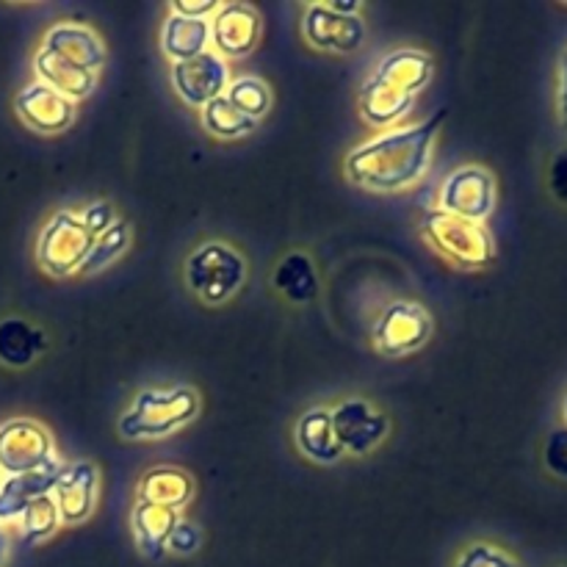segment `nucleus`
Segmentation results:
<instances>
[{
	"instance_id": "obj_7",
	"label": "nucleus",
	"mask_w": 567,
	"mask_h": 567,
	"mask_svg": "<svg viewBox=\"0 0 567 567\" xmlns=\"http://www.w3.org/2000/svg\"><path fill=\"white\" fill-rule=\"evenodd\" d=\"M50 460H53V441L37 421L17 419L0 426V468L6 474H31Z\"/></svg>"
},
{
	"instance_id": "obj_27",
	"label": "nucleus",
	"mask_w": 567,
	"mask_h": 567,
	"mask_svg": "<svg viewBox=\"0 0 567 567\" xmlns=\"http://www.w3.org/2000/svg\"><path fill=\"white\" fill-rule=\"evenodd\" d=\"M225 97L230 100L241 114H247L249 120L255 122H258L271 105L269 86H266L264 81H258V78H238V81H233L230 86H227Z\"/></svg>"
},
{
	"instance_id": "obj_2",
	"label": "nucleus",
	"mask_w": 567,
	"mask_h": 567,
	"mask_svg": "<svg viewBox=\"0 0 567 567\" xmlns=\"http://www.w3.org/2000/svg\"><path fill=\"white\" fill-rule=\"evenodd\" d=\"M421 233L443 258H449L460 269H482L496 258V241L485 225L460 219V216L446 214L441 208L424 216Z\"/></svg>"
},
{
	"instance_id": "obj_14",
	"label": "nucleus",
	"mask_w": 567,
	"mask_h": 567,
	"mask_svg": "<svg viewBox=\"0 0 567 567\" xmlns=\"http://www.w3.org/2000/svg\"><path fill=\"white\" fill-rule=\"evenodd\" d=\"M97 498V468L92 463L64 465L53 485V502L64 524H81L92 515Z\"/></svg>"
},
{
	"instance_id": "obj_24",
	"label": "nucleus",
	"mask_w": 567,
	"mask_h": 567,
	"mask_svg": "<svg viewBox=\"0 0 567 567\" xmlns=\"http://www.w3.org/2000/svg\"><path fill=\"white\" fill-rule=\"evenodd\" d=\"M275 286L286 293L291 302L308 305L319 293V277H316L313 264L308 255L291 252L282 258V264L275 271Z\"/></svg>"
},
{
	"instance_id": "obj_4",
	"label": "nucleus",
	"mask_w": 567,
	"mask_h": 567,
	"mask_svg": "<svg viewBox=\"0 0 567 567\" xmlns=\"http://www.w3.org/2000/svg\"><path fill=\"white\" fill-rule=\"evenodd\" d=\"M247 277V264L233 247L221 241H208L194 249L186 260V280L203 302L221 305L236 297Z\"/></svg>"
},
{
	"instance_id": "obj_36",
	"label": "nucleus",
	"mask_w": 567,
	"mask_h": 567,
	"mask_svg": "<svg viewBox=\"0 0 567 567\" xmlns=\"http://www.w3.org/2000/svg\"><path fill=\"white\" fill-rule=\"evenodd\" d=\"M327 6H330L332 11H338V14H347V17L358 14V9H360L358 0H338V3H327Z\"/></svg>"
},
{
	"instance_id": "obj_34",
	"label": "nucleus",
	"mask_w": 567,
	"mask_h": 567,
	"mask_svg": "<svg viewBox=\"0 0 567 567\" xmlns=\"http://www.w3.org/2000/svg\"><path fill=\"white\" fill-rule=\"evenodd\" d=\"M219 11V6L214 0H205V3H183V0H175L172 3V14L192 17V20H208V14Z\"/></svg>"
},
{
	"instance_id": "obj_35",
	"label": "nucleus",
	"mask_w": 567,
	"mask_h": 567,
	"mask_svg": "<svg viewBox=\"0 0 567 567\" xmlns=\"http://www.w3.org/2000/svg\"><path fill=\"white\" fill-rule=\"evenodd\" d=\"M557 109H559V122L567 131V50L559 61V94H557Z\"/></svg>"
},
{
	"instance_id": "obj_38",
	"label": "nucleus",
	"mask_w": 567,
	"mask_h": 567,
	"mask_svg": "<svg viewBox=\"0 0 567 567\" xmlns=\"http://www.w3.org/2000/svg\"><path fill=\"white\" fill-rule=\"evenodd\" d=\"M563 415H565V421H567V396H565V404H563Z\"/></svg>"
},
{
	"instance_id": "obj_23",
	"label": "nucleus",
	"mask_w": 567,
	"mask_h": 567,
	"mask_svg": "<svg viewBox=\"0 0 567 567\" xmlns=\"http://www.w3.org/2000/svg\"><path fill=\"white\" fill-rule=\"evenodd\" d=\"M210 39V22L208 20H192V17L172 14L164 25V53L172 61H188L194 55L205 53Z\"/></svg>"
},
{
	"instance_id": "obj_37",
	"label": "nucleus",
	"mask_w": 567,
	"mask_h": 567,
	"mask_svg": "<svg viewBox=\"0 0 567 567\" xmlns=\"http://www.w3.org/2000/svg\"><path fill=\"white\" fill-rule=\"evenodd\" d=\"M3 563H6V535L0 532V567H3Z\"/></svg>"
},
{
	"instance_id": "obj_1",
	"label": "nucleus",
	"mask_w": 567,
	"mask_h": 567,
	"mask_svg": "<svg viewBox=\"0 0 567 567\" xmlns=\"http://www.w3.org/2000/svg\"><path fill=\"white\" fill-rule=\"evenodd\" d=\"M446 111H437L415 127L385 133L363 144L347 158L349 181L371 192H399L421 181L430 166V150L441 131Z\"/></svg>"
},
{
	"instance_id": "obj_30",
	"label": "nucleus",
	"mask_w": 567,
	"mask_h": 567,
	"mask_svg": "<svg viewBox=\"0 0 567 567\" xmlns=\"http://www.w3.org/2000/svg\"><path fill=\"white\" fill-rule=\"evenodd\" d=\"M457 567H520V565L515 563L507 551H502V548H493L482 543V546H471L468 551L460 557Z\"/></svg>"
},
{
	"instance_id": "obj_20",
	"label": "nucleus",
	"mask_w": 567,
	"mask_h": 567,
	"mask_svg": "<svg viewBox=\"0 0 567 567\" xmlns=\"http://www.w3.org/2000/svg\"><path fill=\"white\" fill-rule=\"evenodd\" d=\"M175 509L155 507V504L138 502L133 509V535H136L138 548L147 559H161L166 554V543H169L172 529L177 526Z\"/></svg>"
},
{
	"instance_id": "obj_18",
	"label": "nucleus",
	"mask_w": 567,
	"mask_h": 567,
	"mask_svg": "<svg viewBox=\"0 0 567 567\" xmlns=\"http://www.w3.org/2000/svg\"><path fill=\"white\" fill-rule=\"evenodd\" d=\"M33 70H37L39 83L50 86L53 92L64 94L66 100H81L86 97V94H92L94 81H97L94 72L81 70V66L59 59V55L50 53V50L44 48L39 50L37 59H33Z\"/></svg>"
},
{
	"instance_id": "obj_13",
	"label": "nucleus",
	"mask_w": 567,
	"mask_h": 567,
	"mask_svg": "<svg viewBox=\"0 0 567 567\" xmlns=\"http://www.w3.org/2000/svg\"><path fill=\"white\" fill-rule=\"evenodd\" d=\"M216 50L221 55L241 59L249 55L260 42V17L247 3H227L216 11V20L210 25Z\"/></svg>"
},
{
	"instance_id": "obj_22",
	"label": "nucleus",
	"mask_w": 567,
	"mask_h": 567,
	"mask_svg": "<svg viewBox=\"0 0 567 567\" xmlns=\"http://www.w3.org/2000/svg\"><path fill=\"white\" fill-rule=\"evenodd\" d=\"M44 349V332L22 319L0 321V363L25 369Z\"/></svg>"
},
{
	"instance_id": "obj_31",
	"label": "nucleus",
	"mask_w": 567,
	"mask_h": 567,
	"mask_svg": "<svg viewBox=\"0 0 567 567\" xmlns=\"http://www.w3.org/2000/svg\"><path fill=\"white\" fill-rule=\"evenodd\" d=\"M546 186H548V194L567 208V147L559 150V153L551 158V164H548Z\"/></svg>"
},
{
	"instance_id": "obj_6",
	"label": "nucleus",
	"mask_w": 567,
	"mask_h": 567,
	"mask_svg": "<svg viewBox=\"0 0 567 567\" xmlns=\"http://www.w3.org/2000/svg\"><path fill=\"white\" fill-rule=\"evenodd\" d=\"M496 208V181L482 166H460L441 188V210L468 221H485Z\"/></svg>"
},
{
	"instance_id": "obj_21",
	"label": "nucleus",
	"mask_w": 567,
	"mask_h": 567,
	"mask_svg": "<svg viewBox=\"0 0 567 567\" xmlns=\"http://www.w3.org/2000/svg\"><path fill=\"white\" fill-rule=\"evenodd\" d=\"M297 443L305 454H308L313 463H336L343 454V449L338 446L336 430H332V413L327 410H308V413L299 419L297 426Z\"/></svg>"
},
{
	"instance_id": "obj_16",
	"label": "nucleus",
	"mask_w": 567,
	"mask_h": 567,
	"mask_svg": "<svg viewBox=\"0 0 567 567\" xmlns=\"http://www.w3.org/2000/svg\"><path fill=\"white\" fill-rule=\"evenodd\" d=\"M44 50L81 66V70L94 72V75L105 64L103 42L86 25H75V22H59V25L50 28L48 37H44Z\"/></svg>"
},
{
	"instance_id": "obj_32",
	"label": "nucleus",
	"mask_w": 567,
	"mask_h": 567,
	"mask_svg": "<svg viewBox=\"0 0 567 567\" xmlns=\"http://www.w3.org/2000/svg\"><path fill=\"white\" fill-rule=\"evenodd\" d=\"M166 548H172L175 554H183V557H186V554H194L199 548V529L194 524H188V520H177Z\"/></svg>"
},
{
	"instance_id": "obj_33",
	"label": "nucleus",
	"mask_w": 567,
	"mask_h": 567,
	"mask_svg": "<svg viewBox=\"0 0 567 567\" xmlns=\"http://www.w3.org/2000/svg\"><path fill=\"white\" fill-rule=\"evenodd\" d=\"M81 221L86 225V230L92 233L94 238H97V236H103V233L109 230V227L114 225L116 219H114V210H111V205L94 203V205H89L86 210H83Z\"/></svg>"
},
{
	"instance_id": "obj_11",
	"label": "nucleus",
	"mask_w": 567,
	"mask_h": 567,
	"mask_svg": "<svg viewBox=\"0 0 567 567\" xmlns=\"http://www.w3.org/2000/svg\"><path fill=\"white\" fill-rule=\"evenodd\" d=\"M302 31L310 44L336 53H354L365 39V25L358 14H338L327 3L308 6Z\"/></svg>"
},
{
	"instance_id": "obj_8",
	"label": "nucleus",
	"mask_w": 567,
	"mask_h": 567,
	"mask_svg": "<svg viewBox=\"0 0 567 567\" xmlns=\"http://www.w3.org/2000/svg\"><path fill=\"white\" fill-rule=\"evenodd\" d=\"M432 332L430 316L424 313L421 305L410 302H393L388 305L385 313L380 316L374 327V343L380 352L393 354H410L419 347H424L426 338Z\"/></svg>"
},
{
	"instance_id": "obj_10",
	"label": "nucleus",
	"mask_w": 567,
	"mask_h": 567,
	"mask_svg": "<svg viewBox=\"0 0 567 567\" xmlns=\"http://www.w3.org/2000/svg\"><path fill=\"white\" fill-rule=\"evenodd\" d=\"M338 446L349 454H369L385 437L388 419L363 399H347L332 410Z\"/></svg>"
},
{
	"instance_id": "obj_9",
	"label": "nucleus",
	"mask_w": 567,
	"mask_h": 567,
	"mask_svg": "<svg viewBox=\"0 0 567 567\" xmlns=\"http://www.w3.org/2000/svg\"><path fill=\"white\" fill-rule=\"evenodd\" d=\"M172 83H175L177 94L186 100L188 105H208L210 100L225 97L227 92V66L219 53L194 55L188 61H177L172 64Z\"/></svg>"
},
{
	"instance_id": "obj_26",
	"label": "nucleus",
	"mask_w": 567,
	"mask_h": 567,
	"mask_svg": "<svg viewBox=\"0 0 567 567\" xmlns=\"http://www.w3.org/2000/svg\"><path fill=\"white\" fill-rule=\"evenodd\" d=\"M22 518V540L28 546H37V543L48 540L55 529H59V507H55L53 496H42L37 498L33 504H28L25 513L20 515Z\"/></svg>"
},
{
	"instance_id": "obj_19",
	"label": "nucleus",
	"mask_w": 567,
	"mask_h": 567,
	"mask_svg": "<svg viewBox=\"0 0 567 567\" xmlns=\"http://www.w3.org/2000/svg\"><path fill=\"white\" fill-rule=\"evenodd\" d=\"M194 496V480L181 468H153L138 485V502L164 509H183Z\"/></svg>"
},
{
	"instance_id": "obj_3",
	"label": "nucleus",
	"mask_w": 567,
	"mask_h": 567,
	"mask_svg": "<svg viewBox=\"0 0 567 567\" xmlns=\"http://www.w3.org/2000/svg\"><path fill=\"white\" fill-rule=\"evenodd\" d=\"M199 410L197 391L175 388V391H144L133 408L120 419V432L127 441L142 437H164L172 430L192 421Z\"/></svg>"
},
{
	"instance_id": "obj_12",
	"label": "nucleus",
	"mask_w": 567,
	"mask_h": 567,
	"mask_svg": "<svg viewBox=\"0 0 567 567\" xmlns=\"http://www.w3.org/2000/svg\"><path fill=\"white\" fill-rule=\"evenodd\" d=\"M17 114L25 122L28 127H33L37 133H61L70 127L72 116H75V105L72 100H66L64 94L53 92L44 83H31V86L22 89L14 100Z\"/></svg>"
},
{
	"instance_id": "obj_5",
	"label": "nucleus",
	"mask_w": 567,
	"mask_h": 567,
	"mask_svg": "<svg viewBox=\"0 0 567 567\" xmlns=\"http://www.w3.org/2000/svg\"><path fill=\"white\" fill-rule=\"evenodd\" d=\"M94 236L86 230L78 216H72L70 210H61L44 227L42 238H39L37 258L48 275L53 277H66L72 271H78L83 266V260L92 252Z\"/></svg>"
},
{
	"instance_id": "obj_29",
	"label": "nucleus",
	"mask_w": 567,
	"mask_h": 567,
	"mask_svg": "<svg viewBox=\"0 0 567 567\" xmlns=\"http://www.w3.org/2000/svg\"><path fill=\"white\" fill-rule=\"evenodd\" d=\"M543 463H546L548 474L567 482V426H559L548 435L546 449H543Z\"/></svg>"
},
{
	"instance_id": "obj_17",
	"label": "nucleus",
	"mask_w": 567,
	"mask_h": 567,
	"mask_svg": "<svg viewBox=\"0 0 567 567\" xmlns=\"http://www.w3.org/2000/svg\"><path fill=\"white\" fill-rule=\"evenodd\" d=\"M61 471H64V465L59 460H50L48 465H42L39 471H31V474L9 476L0 485V520L20 518L28 504H33L42 496H50Z\"/></svg>"
},
{
	"instance_id": "obj_15",
	"label": "nucleus",
	"mask_w": 567,
	"mask_h": 567,
	"mask_svg": "<svg viewBox=\"0 0 567 567\" xmlns=\"http://www.w3.org/2000/svg\"><path fill=\"white\" fill-rule=\"evenodd\" d=\"M432 78V59L421 50H396V53L385 55L377 66L374 75L369 78L371 83L391 92L402 94V97H413L421 89L430 83Z\"/></svg>"
},
{
	"instance_id": "obj_25",
	"label": "nucleus",
	"mask_w": 567,
	"mask_h": 567,
	"mask_svg": "<svg viewBox=\"0 0 567 567\" xmlns=\"http://www.w3.org/2000/svg\"><path fill=\"white\" fill-rule=\"evenodd\" d=\"M203 125L205 131L214 133V136L236 138L252 133L255 127H258V122L249 120L247 114H241L227 97H216L210 100L208 105H203Z\"/></svg>"
},
{
	"instance_id": "obj_28",
	"label": "nucleus",
	"mask_w": 567,
	"mask_h": 567,
	"mask_svg": "<svg viewBox=\"0 0 567 567\" xmlns=\"http://www.w3.org/2000/svg\"><path fill=\"white\" fill-rule=\"evenodd\" d=\"M127 241H131V230H127V225L125 221H114L103 236L94 238L92 252H89V258L83 260L81 269L83 271L103 269V266H109L111 260H116L122 252H125Z\"/></svg>"
}]
</instances>
